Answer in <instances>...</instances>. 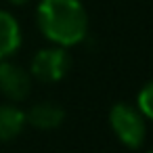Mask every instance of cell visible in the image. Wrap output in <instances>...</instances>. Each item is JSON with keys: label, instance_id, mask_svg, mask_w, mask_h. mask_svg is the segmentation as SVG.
<instances>
[{"label": "cell", "instance_id": "obj_1", "mask_svg": "<svg viewBox=\"0 0 153 153\" xmlns=\"http://www.w3.org/2000/svg\"><path fill=\"white\" fill-rule=\"evenodd\" d=\"M38 30L57 46H76L88 36V13L80 0H40Z\"/></svg>", "mask_w": 153, "mask_h": 153}, {"label": "cell", "instance_id": "obj_2", "mask_svg": "<svg viewBox=\"0 0 153 153\" xmlns=\"http://www.w3.org/2000/svg\"><path fill=\"white\" fill-rule=\"evenodd\" d=\"M109 126L115 138L128 149H140L147 136V122L138 107L130 103H115L109 109Z\"/></svg>", "mask_w": 153, "mask_h": 153}, {"label": "cell", "instance_id": "obj_3", "mask_svg": "<svg viewBox=\"0 0 153 153\" xmlns=\"http://www.w3.org/2000/svg\"><path fill=\"white\" fill-rule=\"evenodd\" d=\"M69 67H71V57H69L67 48L55 44V46H48V48L38 51L32 57L30 74L38 82L55 84V82H59V80H63L67 76Z\"/></svg>", "mask_w": 153, "mask_h": 153}, {"label": "cell", "instance_id": "obj_4", "mask_svg": "<svg viewBox=\"0 0 153 153\" xmlns=\"http://www.w3.org/2000/svg\"><path fill=\"white\" fill-rule=\"evenodd\" d=\"M0 92L11 103H21L32 92V74L9 59L0 61Z\"/></svg>", "mask_w": 153, "mask_h": 153}, {"label": "cell", "instance_id": "obj_5", "mask_svg": "<svg viewBox=\"0 0 153 153\" xmlns=\"http://www.w3.org/2000/svg\"><path fill=\"white\" fill-rule=\"evenodd\" d=\"M25 120H27L30 126H34L38 130H55V128H59L63 124L65 111L57 103L42 101V103L32 105L30 111H25Z\"/></svg>", "mask_w": 153, "mask_h": 153}, {"label": "cell", "instance_id": "obj_6", "mask_svg": "<svg viewBox=\"0 0 153 153\" xmlns=\"http://www.w3.org/2000/svg\"><path fill=\"white\" fill-rule=\"evenodd\" d=\"M21 46V27L19 21L0 9V61L11 59Z\"/></svg>", "mask_w": 153, "mask_h": 153}, {"label": "cell", "instance_id": "obj_7", "mask_svg": "<svg viewBox=\"0 0 153 153\" xmlns=\"http://www.w3.org/2000/svg\"><path fill=\"white\" fill-rule=\"evenodd\" d=\"M25 111L13 103H0V143L15 140L25 128Z\"/></svg>", "mask_w": 153, "mask_h": 153}, {"label": "cell", "instance_id": "obj_8", "mask_svg": "<svg viewBox=\"0 0 153 153\" xmlns=\"http://www.w3.org/2000/svg\"><path fill=\"white\" fill-rule=\"evenodd\" d=\"M136 107L138 111L145 115V120H151L153 122V80L149 84L143 86V90L138 92L136 97Z\"/></svg>", "mask_w": 153, "mask_h": 153}, {"label": "cell", "instance_id": "obj_9", "mask_svg": "<svg viewBox=\"0 0 153 153\" xmlns=\"http://www.w3.org/2000/svg\"><path fill=\"white\" fill-rule=\"evenodd\" d=\"M9 4H15V7H23V4H27L30 0H7Z\"/></svg>", "mask_w": 153, "mask_h": 153}, {"label": "cell", "instance_id": "obj_10", "mask_svg": "<svg viewBox=\"0 0 153 153\" xmlns=\"http://www.w3.org/2000/svg\"><path fill=\"white\" fill-rule=\"evenodd\" d=\"M149 153H153V151H149Z\"/></svg>", "mask_w": 153, "mask_h": 153}]
</instances>
